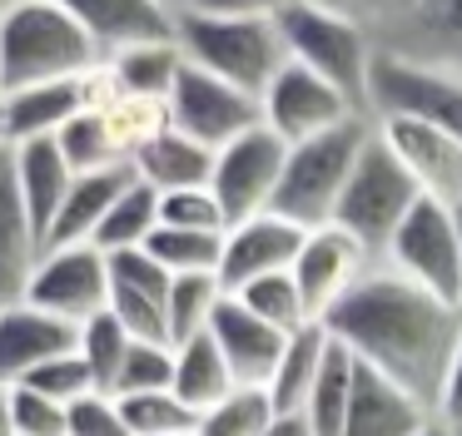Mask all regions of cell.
<instances>
[{
  "label": "cell",
  "instance_id": "obj_1",
  "mask_svg": "<svg viewBox=\"0 0 462 436\" xmlns=\"http://www.w3.org/2000/svg\"><path fill=\"white\" fill-rule=\"evenodd\" d=\"M333 337L358 357L363 367L383 372L388 382L408 386L418 402L438 412V392L448 377L452 347L462 332V307L442 303L438 293L408 283L378 263L328 317H323Z\"/></svg>",
  "mask_w": 462,
  "mask_h": 436
},
{
  "label": "cell",
  "instance_id": "obj_2",
  "mask_svg": "<svg viewBox=\"0 0 462 436\" xmlns=\"http://www.w3.org/2000/svg\"><path fill=\"white\" fill-rule=\"evenodd\" d=\"M105 65V50L60 0H11L0 10V95L60 85Z\"/></svg>",
  "mask_w": 462,
  "mask_h": 436
},
{
  "label": "cell",
  "instance_id": "obj_3",
  "mask_svg": "<svg viewBox=\"0 0 462 436\" xmlns=\"http://www.w3.org/2000/svg\"><path fill=\"white\" fill-rule=\"evenodd\" d=\"M180 50L189 65L229 79L234 89L254 95L259 104H263V89L273 85V75L289 65L279 15H204V10H184Z\"/></svg>",
  "mask_w": 462,
  "mask_h": 436
},
{
  "label": "cell",
  "instance_id": "obj_4",
  "mask_svg": "<svg viewBox=\"0 0 462 436\" xmlns=\"http://www.w3.org/2000/svg\"><path fill=\"white\" fill-rule=\"evenodd\" d=\"M368 139H373V114H358L348 124L328 129V134L309 139V144H289V164H283L273 213L293 218L299 228L333 223V213L343 204V188H348Z\"/></svg>",
  "mask_w": 462,
  "mask_h": 436
},
{
  "label": "cell",
  "instance_id": "obj_5",
  "mask_svg": "<svg viewBox=\"0 0 462 436\" xmlns=\"http://www.w3.org/2000/svg\"><path fill=\"white\" fill-rule=\"evenodd\" d=\"M279 30L283 45H289V59L309 65L313 75L338 85L358 109H368V75L373 59H378V45L358 20L319 5V0H293L289 10H279Z\"/></svg>",
  "mask_w": 462,
  "mask_h": 436
},
{
  "label": "cell",
  "instance_id": "obj_6",
  "mask_svg": "<svg viewBox=\"0 0 462 436\" xmlns=\"http://www.w3.org/2000/svg\"><path fill=\"white\" fill-rule=\"evenodd\" d=\"M418 198H422L418 178L402 168V159L393 154L388 139L373 124V139L358 154V168H353L348 188H343V204H338V213H333V223H338L343 233H353L383 263L393 233H398L402 218L418 208Z\"/></svg>",
  "mask_w": 462,
  "mask_h": 436
},
{
  "label": "cell",
  "instance_id": "obj_7",
  "mask_svg": "<svg viewBox=\"0 0 462 436\" xmlns=\"http://www.w3.org/2000/svg\"><path fill=\"white\" fill-rule=\"evenodd\" d=\"M368 114L412 119V124H432L442 134L462 139V75L378 50L368 75Z\"/></svg>",
  "mask_w": 462,
  "mask_h": 436
},
{
  "label": "cell",
  "instance_id": "obj_8",
  "mask_svg": "<svg viewBox=\"0 0 462 436\" xmlns=\"http://www.w3.org/2000/svg\"><path fill=\"white\" fill-rule=\"evenodd\" d=\"M383 263L393 273H402L408 283L438 293L442 303L462 307V228H457V208L438 204V198H418L402 228L393 233Z\"/></svg>",
  "mask_w": 462,
  "mask_h": 436
},
{
  "label": "cell",
  "instance_id": "obj_9",
  "mask_svg": "<svg viewBox=\"0 0 462 436\" xmlns=\"http://www.w3.org/2000/svg\"><path fill=\"white\" fill-rule=\"evenodd\" d=\"M170 119L174 129H184L189 139H199V144H209L219 154L224 144H234L239 134L263 124V104L254 95H244V89H234L229 79L184 59L180 79L170 89Z\"/></svg>",
  "mask_w": 462,
  "mask_h": 436
},
{
  "label": "cell",
  "instance_id": "obj_10",
  "mask_svg": "<svg viewBox=\"0 0 462 436\" xmlns=\"http://www.w3.org/2000/svg\"><path fill=\"white\" fill-rule=\"evenodd\" d=\"M283 164H289V144L273 134L269 124L239 134L234 144L219 149L214 159V198L224 204L229 223H244L254 213H269L273 198H279V184H283Z\"/></svg>",
  "mask_w": 462,
  "mask_h": 436
},
{
  "label": "cell",
  "instance_id": "obj_11",
  "mask_svg": "<svg viewBox=\"0 0 462 436\" xmlns=\"http://www.w3.org/2000/svg\"><path fill=\"white\" fill-rule=\"evenodd\" d=\"M368 114L358 109L338 85H328L323 75H313L309 65L289 59L273 75V85L263 89V124L283 139V144H309V139L328 134V129L348 124V119Z\"/></svg>",
  "mask_w": 462,
  "mask_h": 436
},
{
  "label": "cell",
  "instance_id": "obj_12",
  "mask_svg": "<svg viewBox=\"0 0 462 436\" xmlns=\"http://www.w3.org/2000/svg\"><path fill=\"white\" fill-rule=\"evenodd\" d=\"M368 35L388 55L462 75V0H388Z\"/></svg>",
  "mask_w": 462,
  "mask_h": 436
},
{
  "label": "cell",
  "instance_id": "obj_13",
  "mask_svg": "<svg viewBox=\"0 0 462 436\" xmlns=\"http://www.w3.org/2000/svg\"><path fill=\"white\" fill-rule=\"evenodd\" d=\"M25 303L45 307V313L65 317V322H75V327L90 322L95 313L110 307V258H105L95 243L45 248Z\"/></svg>",
  "mask_w": 462,
  "mask_h": 436
},
{
  "label": "cell",
  "instance_id": "obj_14",
  "mask_svg": "<svg viewBox=\"0 0 462 436\" xmlns=\"http://www.w3.org/2000/svg\"><path fill=\"white\" fill-rule=\"evenodd\" d=\"M373 268H378V258H373L358 238L343 233L338 223H323V228H309V238H303V248H299V258H293L289 273H293V283H299V293H303L309 317L323 322V317H328Z\"/></svg>",
  "mask_w": 462,
  "mask_h": 436
},
{
  "label": "cell",
  "instance_id": "obj_15",
  "mask_svg": "<svg viewBox=\"0 0 462 436\" xmlns=\"http://www.w3.org/2000/svg\"><path fill=\"white\" fill-rule=\"evenodd\" d=\"M309 228H299L293 218L283 213H254L244 223H229L224 233V263H219V283L229 293L249 287L254 277H269V273H289L293 258H299Z\"/></svg>",
  "mask_w": 462,
  "mask_h": 436
},
{
  "label": "cell",
  "instance_id": "obj_16",
  "mask_svg": "<svg viewBox=\"0 0 462 436\" xmlns=\"http://www.w3.org/2000/svg\"><path fill=\"white\" fill-rule=\"evenodd\" d=\"M110 258V313L130 327L140 342H170V287L174 273H164L144 248Z\"/></svg>",
  "mask_w": 462,
  "mask_h": 436
},
{
  "label": "cell",
  "instance_id": "obj_17",
  "mask_svg": "<svg viewBox=\"0 0 462 436\" xmlns=\"http://www.w3.org/2000/svg\"><path fill=\"white\" fill-rule=\"evenodd\" d=\"M388 149L402 159L412 178H418L422 198H438L448 208H462V139L442 134L432 124H412V119H373Z\"/></svg>",
  "mask_w": 462,
  "mask_h": 436
},
{
  "label": "cell",
  "instance_id": "obj_18",
  "mask_svg": "<svg viewBox=\"0 0 462 436\" xmlns=\"http://www.w3.org/2000/svg\"><path fill=\"white\" fill-rule=\"evenodd\" d=\"M75 342H80V327L45 313V307H35V303L0 307V386L25 382L51 357L75 352Z\"/></svg>",
  "mask_w": 462,
  "mask_h": 436
},
{
  "label": "cell",
  "instance_id": "obj_19",
  "mask_svg": "<svg viewBox=\"0 0 462 436\" xmlns=\"http://www.w3.org/2000/svg\"><path fill=\"white\" fill-rule=\"evenodd\" d=\"M41 258H45V233L35 228L31 208H25L11 168V149H5L0 154V307L25 303Z\"/></svg>",
  "mask_w": 462,
  "mask_h": 436
},
{
  "label": "cell",
  "instance_id": "obj_20",
  "mask_svg": "<svg viewBox=\"0 0 462 436\" xmlns=\"http://www.w3.org/2000/svg\"><path fill=\"white\" fill-rule=\"evenodd\" d=\"M209 337L219 342V352H224V362H229V372L239 377V386H269L273 367H279L283 347H289V332L269 327L234 293H224L219 313H214V322H209Z\"/></svg>",
  "mask_w": 462,
  "mask_h": 436
},
{
  "label": "cell",
  "instance_id": "obj_21",
  "mask_svg": "<svg viewBox=\"0 0 462 436\" xmlns=\"http://www.w3.org/2000/svg\"><path fill=\"white\" fill-rule=\"evenodd\" d=\"M90 40L105 50V59L120 55L130 45H150V40H174L180 35V15L164 10L160 0H60Z\"/></svg>",
  "mask_w": 462,
  "mask_h": 436
},
{
  "label": "cell",
  "instance_id": "obj_22",
  "mask_svg": "<svg viewBox=\"0 0 462 436\" xmlns=\"http://www.w3.org/2000/svg\"><path fill=\"white\" fill-rule=\"evenodd\" d=\"M432 416L438 412L428 402H418L408 386L388 382L383 372L358 362V386H353L343 436H418Z\"/></svg>",
  "mask_w": 462,
  "mask_h": 436
},
{
  "label": "cell",
  "instance_id": "obj_23",
  "mask_svg": "<svg viewBox=\"0 0 462 436\" xmlns=\"http://www.w3.org/2000/svg\"><path fill=\"white\" fill-rule=\"evenodd\" d=\"M11 168H15V184H21V198L31 208L35 228L51 233L55 213H60L65 194L75 184V168L65 159V149L55 139H25V144H11Z\"/></svg>",
  "mask_w": 462,
  "mask_h": 436
},
{
  "label": "cell",
  "instance_id": "obj_24",
  "mask_svg": "<svg viewBox=\"0 0 462 436\" xmlns=\"http://www.w3.org/2000/svg\"><path fill=\"white\" fill-rule=\"evenodd\" d=\"M134 168L115 164V168H95V174H75L70 194H65L60 213H55L51 233H45V248H65V243H95L110 204L130 188Z\"/></svg>",
  "mask_w": 462,
  "mask_h": 436
},
{
  "label": "cell",
  "instance_id": "obj_25",
  "mask_svg": "<svg viewBox=\"0 0 462 436\" xmlns=\"http://www.w3.org/2000/svg\"><path fill=\"white\" fill-rule=\"evenodd\" d=\"M214 149L199 144V139H189L184 129H164L160 139H150V144L134 154V178H144V184L154 188V194H180V188H209L214 178Z\"/></svg>",
  "mask_w": 462,
  "mask_h": 436
},
{
  "label": "cell",
  "instance_id": "obj_26",
  "mask_svg": "<svg viewBox=\"0 0 462 436\" xmlns=\"http://www.w3.org/2000/svg\"><path fill=\"white\" fill-rule=\"evenodd\" d=\"M85 109L80 79H60V85H31L5 95V119H11V144L25 139H55L75 114Z\"/></svg>",
  "mask_w": 462,
  "mask_h": 436
},
{
  "label": "cell",
  "instance_id": "obj_27",
  "mask_svg": "<svg viewBox=\"0 0 462 436\" xmlns=\"http://www.w3.org/2000/svg\"><path fill=\"white\" fill-rule=\"evenodd\" d=\"M328 347H333V337H328V327H323V322H313V327H303V332L289 337V347H283V357H279V367H273L269 386H263L279 416L283 412H303V406H309L313 382H319V372H323Z\"/></svg>",
  "mask_w": 462,
  "mask_h": 436
},
{
  "label": "cell",
  "instance_id": "obj_28",
  "mask_svg": "<svg viewBox=\"0 0 462 436\" xmlns=\"http://www.w3.org/2000/svg\"><path fill=\"white\" fill-rule=\"evenodd\" d=\"M234 386H239V377L229 372V362H224L219 342H214L209 332L184 342V347H174V396H180L184 406H194V412L204 416L209 406H219Z\"/></svg>",
  "mask_w": 462,
  "mask_h": 436
},
{
  "label": "cell",
  "instance_id": "obj_29",
  "mask_svg": "<svg viewBox=\"0 0 462 436\" xmlns=\"http://www.w3.org/2000/svg\"><path fill=\"white\" fill-rule=\"evenodd\" d=\"M110 69H115V79H120L125 95L170 99L174 79H180V69H184L180 35H174V40H150V45L120 50V55H110Z\"/></svg>",
  "mask_w": 462,
  "mask_h": 436
},
{
  "label": "cell",
  "instance_id": "obj_30",
  "mask_svg": "<svg viewBox=\"0 0 462 436\" xmlns=\"http://www.w3.org/2000/svg\"><path fill=\"white\" fill-rule=\"evenodd\" d=\"M353 386H358V357L333 337L328 357H323V372H319V382H313V396H309V406H303V416H309V426L319 436H343Z\"/></svg>",
  "mask_w": 462,
  "mask_h": 436
},
{
  "label": "cell",
  "instance_id": "obj_31",
  "mask_svg": "<svg viewBox=\"0 0 462 436\" xmlns=\"http://www.w3.org/2000/svg\"><path fill=\"white\" fill-rule=\"evenodd\" d=\"M160 228V194H154L144 178H130L120 198L110 204L100 233H95V248L100 253H130V248H144L150 233Z\"/></svg>",
  "mask_w": 462,
  "mask_h": 436
},
{
  "label": "cell",
  "instance_id": "obj_32",
  "mask_svg": "<svg viewBox=\"0 0 462 436\" xmlns=\"http://www.w3.org/2000/svg\"><path fill=\"white\" fill-rule=\"evenodd\" d=\"M100 119H105V129H110V144L125 164H134V154L174 124L170 99H144V95H120L115 104L100 109Z\"/></svg>",
  "mask_w": 462,
  "mask_h": 436
},
{
  "label": "cell",
  "instance_id": "obj_33",
  "mask_svg": "<svg viewBox=\"0 0 462 436\" xmlns=\"http://www.w3.org/2000/svg\"><path fill=\"white\" fill-rule=\"evenodd\" d=\"M224 293H229V287L219 283V273L174 277V287H170V347H184V342H194V337L209 332Z\"/></svg>",
  "mask_w": 462,
  "mask_h": 436
},
{
  "label": "cell",
  "instance_id": "obj_34",
  "mask_svg": "<svg viewBox=\"0 0 462 436\" xmlns=\"http://www.w3.org/2000/svg\"><path fill=\"white\" fill-rule=\"evenodd\" d=\"M144 253L164 268V273H219L224 263V233H204V228H154Z\"/></svg>",
  "mask_w": 462,
  "mask_h": 436
},
{
  "label": "cell",
  "instance_id": "obj_35",
  "mask_svg": "<svg viewBox=\"0 0 462 436\" xmlns=\"http://www.w3.org/2000/svg\"><path fill=\"white\" fill-rule=\"evenodd\" d=\"M130 347H134V332L110 313V307H105V313L90 317V322H80V342H75V352L85 357L95 386L115 396V382H120V367H125V357H130Z\"/></svg>",
  "mask_w": 462,
  "mask_h": 436
},
{
  "label": "cell",
  "instance_id": "obj_36",
  "mask_svg": "<svg viewBox=\"0 0 462 436\" xmlns=\"http://www.w3.org/2000/svg\"><path fill=\"white\" fill-rule=\"evenodd\" d=\"M273 416L279 412H273L263 386H234L219 406H209V412L199 416L194 436H269Z\"/></svg>",
  "mask_w": 462,
  "mask_h": 436
},
{
  "label": "cell",
  "instance_id": "obj_37",
  "mask_svg": "<svg viewBox=\"0 0 462 436\" xmlns=\"http://www.w3.org/2000/svg\"><path fill=\"white\" fill-rule=\"evenodd\" d=\"M239 297L249 313H259L269 327H279V332H303V327H313L309 307H303V293L299 283H293V273H269V277H254L249 287H239Z\"/></svg>",
  "mask_w": 462,
  "mask_h": 436
},
{
  "label": "cell",
  "instance_id": "obj_38",
  "mask_svg": "<svg viewBox=\"0 0 462 436\" xmlns=\"http://www.w3.org/2000/svg\"><path fill=\"white\" fill-rule=\"evenodd\" d=\"M115 402H120L134 436H194V426H199V412L184 406L174 396V386H164V392H130V396H115Z\"/></svg>",
  "mask_w": 462,
  "mask_h": 436
},
{
  "label": "cell",
  "instance_id": "obj_39",
  "mask_svg": "<svg viewBox=\"0 0 462 436\" xmlns=\"http://www.w3.org/2000/svg\"><path fill=\"white\" fill-rule=\"evenodd\" d=\"M55 144L65 149V159H70L75 174H95V168L125 164V159L115 154V144H110V129H105L100 109H80V114L55 134Z\"/></svg>",
  "mask_w": 462,
  "mask_h": 436
},
{
  "label": "cell",
  "instance_id": "obj_40",
  "mask_svg": "<svg viewBox=\"0 0 462 436\" xmlns=\"http://www.w3.org/2000/svg\"><path fill=\"white\" fill-rule=\"evenodd\" d=\"M174 386V347L170 342H140L134 337L130 357L120 367V382H115V396H130V392H164Z\"/></svg>",
  "mask_w": 462,
  "mask_h": 436
},
{
  "label": "cell",
  "instance_id": "obj_41",
  "mask_svg": "<svg viewBox=\"0 0 462 436\" xmlns=\"http://www.w3.org/2000/svg\"><path fill=\"white\" fill-rule=\"evenodd\" d=\"M160 223L164 228H204V233H229V213L214 198V188H180L160 194Z\"/></svg>",
  "mask_w": 462,
  "mask_h": 436
},
{
  "label": "cell",
  "instance_id": "obj_42",
  "mask_svg": "<svg viewBox=\"0 0 462 436\" xmlns=\"http://www.w3.org/2000/svg\"><path fill=\"white\" fill-rule=\"evenodd\" d=\"M15 386H31V392H45V396H55V402H65V406H70V402H80V396H90V392H100L80 352H60V357H51V362H45V367H35V372L25 377V382H15Z\"/></svg>",
  "mask_w": 462,
  "mask_h": 436
},
{
  "label": "cell",
  "instance_id": "obj_43",
  "mask_svg": "<svg viewBox=\"0 0 462 436\" xmlns=\"http://www.w3.org/2000/svg\"><path fill=\"white\" fill-rule=\"evenodd\" d=\"M11 412L21 436H65L70 431V406L31 386H11Z\"/></svg>",
  "mask_w": 462,
  "mask_h": 436
},
{
  "label": "cell",
  "instance_id": "obj_44",
  "mask_svg": "<svg viewBox=\"0 0 462 436\" xmlns=\"http://www.w3.org/2000/svg\"><path fill=\"white\" fill-rule=\"evenodd\" d=\"M65 436H134V431L110 392H90L80 402H70V431Z\"/></svg>",
  "mask_w": 462,
  "mask_h": 436
},
{
  "label": "cell",
  "instance_id": "obj_45",
  "mask_svg": "<svg viewBox=\"0 0 462 436\" xmlns=\"http://www.w3.org/2000/svg\"><path fill=\"white\" fill-rule=\"evenodd\" d=\"M438 422L462 426V332H457V347H452L448 377H442V392H438Z\"/></svg>",
  "mask_w": 462,
  "mask_h": 436
},
{
  "label": "cell",
  "instance_id": "obj_46",
  "mask_svg": "<svg viewBox=\"0 0 462 436\" xmlns=\"http://www.w3.org/2000/svg\"><path fill=\"white\" fill-rule=\"evenodd\" d=\"M293 0H194L189 10H204V15H279Z\"/></svg>",
  "mask_w": 462,
  "mask_h": 436
},
{
  "label": "cell",
  "instance_id": "obj_47",
  "mask_svg": "<svg viewBox=\"0 0 462 436\" xmlns=\"http://www.w3.org/2000/svg\"><path fill=\"white\" fill-rule=\"evenodd\" d=\"M319 5L343 10V15H348V20H358L363 30H373V20L383 15V5H388V0H319Z\"/></svg>",
  "mask_w": 462,
  "mask_h": 436
},
{
  "label": "cell",
  "instance_id": "obj_48",
  "mask_svg": "<svg viewBox=\"0 0 462 436\" xmlns=\"http://www.w3.org/2000/svg\"><path fill=\"white\" fill-rule=\"evenodd\" d=\"M269 436H319V431L309 426V416H303V412H283V416H273Z\"/></svg>",
  "mask_w": 462,
  "mask_h": 436
},
{
  "label": "cell",
  "instance_id": "obj_49",
  "mask_svg": "<svg viewBox=\"0 0 462 436\" xmlns=\"http://www.w3.org/2000/svg\"><path fill=\"white\" fill-rule=\"evenodd\" d=\"M0 436H21L15 431V412H11V386H0Z\"/></svg>",
  "mask_w": 462,
  "mask_h": 436
},
{
  "label": "cell",
  "instance_id": "obj_50",
  "mask_svg": "<svg viewBox=\"0 0 462 436\" xmlns=\"http://www.w3.org/2000/svg\"><path fill=\"white\" fill-rule=\"evenodd\" d=\"M11 149V119H5V95H0V154Z\"/></svg>",
  "mask_w": 462,
  "mask_h": 436
},
{
  "label": "cell",
  "instance_id": "obj_51",
  "mask_svg": "<svg viewBox=\"0 0 462 436\" xmlns=\"http://www.w3.org/2000/svg\"><path fill=\"white\" fill-rule=\"evenodd\" d=\"M418 436H457V431H452V426H448V422H438V416H432V422H428V426H422V431H418Z\"/></svg>",
  "mask_w": 462,
  "mask_h": 436
},
{
  "label": "cell",
  "instance_id": "obj_52",
  "mask_svg": "<svg viewBox=\"0 0 462 436\" xmlns=\"http://www.w3.org/2000/svg\"><path fill=\"white\" fill-rule=\"evenodd\" d=\"M160 5H164V10H174V15H184V10L194 5V0H160Z\"/></svg>",
  "mask_w": 462,
  "mask_h": 436
},
{
  "label": "cell",
  "instance_id": "obj_53",
  "mask_svg": "<svg viewBox=\"0 0 462 436\" xmlns=\"http://www.w3.org/2000/svg\"><path fill=\"white\" fill-rule=\"evenodd\" d=\"M457 228H462V208H457Z\"/></svg>",
  "mask_w": 462,
  "mask_h": 436
},
{
  "label": "cell",
  "instance_id": "obj_54",
  "mask_svg": "<svg viewBox=\"0 0 462 436\" xmlns=\"http://www.w3.org/2000/svg\"><path fill=\"white\" fill-rule=\"evenodd\" d=\"M5 5H11V0H0V10H5Z\"/></svg>",
  "mask_w": 462,
  "mask_h": 436
},
{
  "label": "cell",
  "instance_id": "obj_55",
  "mask_svg": "<svg viewBox=\"0 0 462 436\" xmlns=\"http://www.w3.org/2000/svg\"><path fill=\"white\" fill-rule=\"evenodd\" d=\"M452 431H457V436H462V426H452Z\"/></svg>",
  "mask_w": 462,
  "mask_h": 436
}]
</instances>
